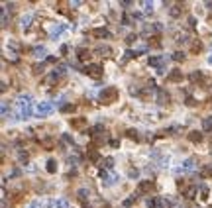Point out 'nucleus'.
I'll use <instances>...</instances> for the list:
<instances>
[{"mask_svg":"<svg viewBox=\"0 0 212 208\" xmlns=\"http://www.w3.org/2000/svg\"><path fill=\"white\" fill-rule=\"evenodd\" d=\"M118 98V88L116 87H106L104 90H100V102L102 104H112Z\"/></svg>","mask_w":212,"mask_h":208,"instance_id":"f257e3e1","label":"nucleus"},{"mask_svg":"<svg viewBox=\"0 0 212 208\" xmlns=\"http://www.w3.org/2000/svg\"><path fill=\"white\" fill-rule=\"evenodd\" d=\"M85 73H87L89 77H92V79H100L102 77V67L96 65V63H90V65H87Z\"/></svg>","mask_w":212,"mask_h":208,"instance_id":"f03ea898","label":"nucleus"},{"mask_svg":"<svg viewBox=\"0 0 212 208\" xmlns=\"http://www.w3.org/2000/svg\"><path fill=\"white\" fill-rule=\"evenodd\" d=\"M53 112V104L51 102H41L37 104V116H49Z\"/></svg>","mask_w":212,"mask_h":208,"instance_id":"7ed1b4c3","label":"nucleus"},{"mask_svg":"<svg viewBox=\"0 0 212 208\" xmlns=\"http://www.w3.org/2000/svg\"><path fill=\"white\" fill-rule=\"evenodd\" d=\"M69 126L73 130H85L87 128V118H71L69 120Z\"/></svg>","mask_w":212,"mask_h":208,"instance_id":"20e7f679","label":"nucleus"},{"mask_svg":"<svg viewBox=\"0 0 212 208\" xmlns=\"http://www.w3.org/2000/svg\"><path fill=\"white\" fill-rule=\"evenodd\" d=\"M153 190H155V185L151 181H142L137 185V192H153Z\"/></svg>","mask_w":212,"mask_h":208,"instance_id":"39448f33","label":"nucleus"},{"mask_svg":"<svg viewBox=\"0 0 212 208\" xmlns=\"http://www.w3.org/2000/svg\"><path fill=\"white\" fill-rule=\"evenodd\" d=\"M181 81H183V73H181V69H173V71L167 75V83H181Z\"/></svg>","mask_w":212,"mask_h":208,"instance_id":"423d86ee","label":"nucleus"},{"mask_svg":"<svg viewBox=\"0 0 212 208\" xmlns=\"http://www.w3.org/2000/svg\"><path fill=\"white\" fill-rule=\"evenodd\" d=\"M92 35L98 37V39H108V37H112L110 32H108L106 28H96V30H92Z\"/></svg>","mask_w":212,"mask_h":208,"instance_id":"0eeeda50","label":"nucleus"},{"mask_svg":"<svg viewBox=\"0 0 212 208\" xmlns=\"http://www.w3.org/2000/svg\"><path fill=\"white\" fill-rule=\"evenodd\" d=\"M169 98H171V96H169L167 90H163V88L157 90V102H159L161 106H163V104H169Z\"/></svg>","mask_w":212,"mask_h":208,"instance_id":"6e6552de","label":"nucleus"},{"mask_svg":"<svg viewBox=\"0 0 212 208\" xmlns=\"http://www.w3.org/2000/svg\"><path fill=\"white\" fill-rule=\"evenodd\" d=\"M189 81H190V83H194V85H202L200 81H206V77H204L202 73H198V71H194V73H190V75H189Z\"/></svg>","mask_w":212,"mask_h":208,"instance_id":"1a4fd4ad","label":"nucleus"},{"mask_svg":"<svg viewBox=\"0 0 212 208\" xmlns=\"http://www.w3.org/2000/svg\"><path fill=\"white\" fill-rule=\"evenodd\" d=\"M90 55H92V53H90L89 49H85V47L77 51V57L81 59V61H83V63H89V61H90Z\"/></svg>","mask_w":212,"mask_h":208,"instance_id":"9d476101","label":"nucleus"},{"mask_svg":"<svg viewBox=\"0 0 212 208\" xmlns=\"http://www.w3.org/2000/svg\"><path fill=\"white\" fill-rule=\"evenodd\" d=\"M96 53L100 55V57H110L112 55V47L110 45H98V47H96Z\"/></svg>","mask_w":212,"mask_h":208,"instance_id":"9b49d317","label":"nucleus"},{"mask_svg":"<svg viewBox=\"0 0 212 208\" xmlns=\"http://www.w3.org/2000/svg\"><path fill=\"white\" fill-rule=\"evenodd\" d=\"M77 198L83 202V204H89V190H87V188H79L77 190Z\"/></svg>","mask_w":212,"mask_h":208,"instance_id":"f8f14e48","label":"nucleus"},{"mask_svg":"<svg viewBox=\"0 0 212 208\" xmlns=\"http://www.w3.org/2000/svg\"><path fill=\"white\" fill-rule=\"evenodd\" d=\"M181 12H183V4H175V6L169 8V16H171V18H179Z\"/></svg>","mask_w":212,"mask_h":208,"instance_id":"ddd939ff","label":"nucleus"},{"mask_svg":"<svg viewBox=\"0 0 212 208\" xmlns=\"http://www.w3.org/2000/svg\"><path fill=\"white\" fill-rule=\"evenodd\" d=\"M189 142H192V143H198V142H202V133H200V131H196V130L189 131Z\"/></svg>","mask_w":212,"mask_h":208,"instance_id":"4468645a","label":"nucleus"},{"mask_svg":"<svg viewBox=\"0 0 212 208\" xmlns=\"http://www.w3.org/2000/svg\"><path fill=\"white\" fill-rule=\"evenodd\" d=\"M202 49H204V45H202L200 41H192V45H190V53L198 55V53H202Z\"/></svg>","mask_w":212,"mask_h":208,"instance_id":"2eb2a0df","label":"nucleus"},{"mask_svg":"<svg viewBox=\"0 0 212 208\" xmlns=\"http://www.w3.org/2000/svg\"><path fill=\"white\" fill-rule=\"evenodd\" d=\"M183 194H185V198H194V196H196V186L190 185L189 188H185V190H183Z\"/></svg>","mask_w":212,"mask_h":208,"instance_id":"dca6fc26","label":"nucleus"},{"mask_svg":"<svg viewBox=\"0 0 212 208\" xmlns=\"http://www.w3.org/2000/svg\"><path fill=\"white\" fill-rule=\"evenodd\" d=\"M47 173H51V175L57 173V161L55 159H49V161H47Z\"/></svg>","mask_w":212,"mask_h":208,"instance_id":"f3484780","label":"nucleus"},{"mask_svg":"<svg viewBox=\"0 0 212 208\" xmlns=\"http://www.w3.org/2000/svg\"><path fill=\"white\" fill-rule=\"evenodd\" d=\"M43 71H45V63H35L34 69H32V73H34V75H41Z\"/></svg>","mask_w":212,"mask_h":208,"instance_id":"a211bd4d","label":"nucleus"},{"mask_svg":"<svg viewBox=\"0 0 212 208\" xmlns=\"http://www.w3.org/2000/svg\"><path fill=\"white\" fill-rule=\"evenodd\" d=\"M32 53H34L35 57H45V47H43V45H37V47H34Z\"/></svg>","mask_w":212,"mask_h":208,"instance_id":"6ab92c4d","label":"nucleus"},{"mask_svg":"<svg viewBox=\"0 0 212 208\" xmlns=\"http://www.w3.org/2000/svg\"><path fill=\"white\" fill-rule=\"evenodd\" d=\"M202 130H206V131H212V116H208V118H204V122H202Z\"/></svg>","mask_w":212,"mask_h":208,"instance_id":"aec40b11","label":"nucleus"},{"mask_svg":"<svg viewBox=\"0 0 212 208\" xmlns=\"http://www.w3.org/2000/svg\"><path fill=\"white\" fill-rule=\"evenodd\" d=\"M173 206V200L169 198H159V208H171Z\"/></svg>","mask_w":212,"mask_h":208,"instance_id":"412c9836","label":"nucleus"},{"mask_svg":"<svg viewBox=\"0 0 212 208\" xmlns=\"http://www.w3.org/2000/svg\"><path fill=\"white\" fill-rule=\"evenodd\" d=\"M145 204H147V208H157L159 206V198H147Z\"/></svg>","mask_w":212,"mask_h":208,"instance_id":"4be33fe9","label":"nucleus"},{"mask_svg":"<svg viewBox=\"0 0 212 208\" xmlns=\"http://www.w3.org/2000/svg\"><path fill=\"white\" fill-rule=\"evenodd\" d=\"M126 133H128V138H130V140H134V142H140V133H137V130H128Z\"/></svg>","mask_w":212,"mask_h":208,"instance_id":"5701e85b","label":"nucleus"},{"mask_svg":"<svg viewBox=\"0 0 212 208\" xmlns=\"http://www.w3.org/2000/svg\"><path fill=\"white\" fill-rule=\"evenodd\" d=\"M71 112H75V104H65V106H61V114H71Z\"/></svg>","mask_w":212,"mask_h":208,"instance_id":"b1692460","label":"nucleus"},{"mask_svg":"<svg viewBox=\"0 0 212 208\" xmlns=\"http://www.w3.org/2000/svg\"><path fill=\"white\" fill-rule=\"evenodd\" d=\"M89 157L92 159V163L100 161V155H98V151H96V149H90V151H89Z\"/></svg>","mask_w":212,"mask_h":208,"instance_id":"393cba45","label":"nucleus"},{"mask_svg":"<svg viewBox=\"0 0 212 208\" xmlns=\"http://www.w3.org/2000/svg\"><path fill=\"white\" fill-rule=\"evenodd\" d=\"M55 208H67V200H63V198H59V200H53L51 202Z\"/></svg>","mask_w":212,"mask_h":208,"instance_id":"a878e982","label":"nucleus"},{"mask_svg":"<svg viewBox=\"0 0 212 208\" xmlns=\"http://www.w3.org/2000/svg\"><path fill=\"white\" fill-rule=\"evenodd\" d=\"M102 165H104L106 169H112V167H114V159H112V157H106V159H102Z\"/></svg>","mask_w":212,"mask_h":208,"instance_id":"bb28decb","label":"nucleus"},{"mask_svg":"<svg viewBox=\"0 0 212 208\" xmlns=\"http://www.w3.org/2000/svg\"><path fill=\"white\" fill-rule=\"evenodd\" d=\"M200 177H204V179L212 177V167H204V169L200 171Z\"/></svg>","mask_w":212,"mask_h":208,"instance_id":"cd10ccee","label":"nucleus"},{"mask_svg":"<svg viewBox=\"0 0 212 208\" xmlns=\"http://www.w3.org/2000/svg\"><path fill=\"white\" fill-rule=\"evenodd\" d=\"M55 81H57V75H55V73H51V75H47V77H45V83H47V85H55Z\"/></svg>","mask_w":212,"mask_h":208,"instance_id":"c85d7f7f","label":"nucleus"},{"mask_svg":"<svg viewBox=\"0 0 212 208\" xmlns=\"http://www.w3.org/2000/svg\"><path fill=\"white\" fill-rule=\"evenodd\" d=\"M43 147H45V149H53V147H55V140H51V138H49V140H45V142H43Z\"/></svg>","mask_w":212,"mask_h":208,"instance_id":"c756f323","label":"nucleus"},{"mask_svg":"<svg viewBox=\"0 0 212 208\" xmlns=\"http://www.w3.org/2000/svg\"><path fill=\"white\" fill-rule=\"evenodd\" d=\"M192 167H194V163H192V159H187V161H183V169H185V171H190Z\"/></svg>","mask_w":212,"mask_h":208,"instance_id":"7c9ffc66","label":"nucleus"},{"mask_svg":"<svg viewBox=\"0 0 212 208\" xmlns=\"http://www.w3.org/2000/svg\"><path fill=\"white\" fill-rule=\"evenodd\" d=\"M65 73H67V69H65V65H59V67L55 69V75H57V77H63Z\"/></svg>","mask_w":212,"mask_h":208,"instance_id":"2f4dec72","label":"nucleus"},{"mask_svg":"<svg viewBox=\"0 0 212 208\" xmlns=\"http://www.w3.org/2000/svg\"><path fill=\"white\" fill-rule=\"evenodd\" d=\"M135 196H137V194H134V196H132V198H126V200H124V204H122V206H124V208H130V206H132V204H134Z\"/></svg>","mask_w":212,"mask_h":208,"instance_id":"473e14b6","label":"nucleus"},{"mask_svg":"<svg viewBox=\"0 0 212 208\" xmlns=\"http://www.w3.org/2000/svg\"><path fill=\"white\" fill-rule=\"evenodd\" d=\"M173 59H175V61H185V53H183V51H175V53H173Z\"/></svg>","mask_w":212,"mask_h":208,"instance_id":"72a5a7b5","label":"nucleus"},{"mask_svg":"<svg viewBox=\"0 0 212 208\" xmlns=\"http://www.w3.org/2000/svg\"><path fill=\"white\" fill-rule=\"evenodd\" d=\"M63 142H67V143H71V145H75V140H73V136H69V133H63V138H61Z\"/></svg>","mask_w":212,"mask_h":208,"instance_id":"f704fd0d","label":"nucleus"},{"mask_svg":"<svg viewBox=\"0 0 212 208\" xmlns=\"http://www.w3.org/2000/svg\"><path fill=\"white\" fill-rule=\"evenodd\" d=\"M128 175H130V179H137V177H140V171H137V169H130Z\"/></svg>","mask_w":212,"mask_h":208,"instance_id":"c9c22d12","label":"nucleus"},{"mask_svg":"<svg viewBox=\"0 0 212 208\" xmlns=\"http://www.w3.org/2000/svg\"><path fill=\"white\" fill-rule=\"evenodd\" d=\"M200 196L204 198V200L208 198V188H206V186H204V185H200Z\"/></svg>","mask_w":212,"mask_h":208,"instance_id":"e433bc0d","label":"nucleus"},{"mask_svg":"<svg viewBox=\"0 0 212 208\" xmlns=\"http://www.w3.org/2000/svg\"><path fill=\"white\" fill-rule=\"evenodd\" d=\"M185 104H187V106H190V108H192V106H196V104H198V102H196V100H192V98H190V96H189V98L185 100Z\"/></svg>","mask_w":212,"mask_h":208,"instance_id":"4c0bfd02","label":"nucleus"},{"mask_svg":"<svg viewBox=\"0 0 212 208\" xmlns=\"http://www.w3.org/2000/svg\"><path fill=\"white\" fill-rule=\"evenodd\" d=\"M28 159H30V155L22 151V153H20V161H22V163H28Z\"/></svg>","mask_w":212,"mask_h":208,"instance_id":"58836bf2","label":"nucleus"},{"mask_svg":"<svg viewBox=\"0 0 212 208\" xmlns=\"http://www.w3.org/2000/svg\"><path fill=\"white\" fill-rule=\"evenodd\" d=\"M12 47V49H16V51H18V49H20V43H18V41H10V43H8Z\"/></svg>","mask_w":212,"mask_h":208,"instance_id":"ea45409f","label":"nucleus"},{"mask_svg":"<svg viewBox=\"0 0 212 208\" xmlns=\"http://www.w3.org/2000/svg\"><path fill=\"white\" fill-rule=\"evenodd\" d=\"M135 37H137V35H135V33H130V35H128V37H126V41H128V43H132V41H134Z\"/></svg>","mask_w":212,"mask_h":208,"instance_id":"a19ab883","label":"nucleus"},{"mask_svg":"<svg viewBox=\"0 0 212 208\" xmlns=\"http://www.w3.org/2000/svg\"><path fill=\"white\" fill-rule=\"evenodd\" d=\"M130 4H134V2H130V0H122V2H120V6H122V8H128Z\"/></svg>","mask_w":212,"mask_h":208,"instance_id":"79ce46f5","label":"nucleus"},{"mask_svg":"<svg viewBox=\"0 0 212 208\" xmlns=\"http://www.w3.org/2000/svg\"><path fill=\"white\" fill-rule=\"evenodd\" d=\"M69 53V45H61V55H67Z\"/></svg>","mask_w":212,"mask_h":208,"instance_id":"37998d69","label":"nucleus"},{"mask_svg":"<svg viewBox=\"0 0 212 208\" xmlns=\"http://www.w3.org/2000/svg\"><path fill=\"white\" fill-rule=\"evenodd\" d=\"M122 24H124V26L130 24V16H128V14H124V16H122Z\"/></svg>","mask_w":212,"mask_h":208,"instance_id":"c03bdc74","label":"nucleus"},{"mask_svg":"<svg viewBox=\"0 0 212 208\" xmlns=\"http://www.w3.org/2000/svg\"><path fill=\"white\" fill-rule=\"evenodd\" d=\"M142 16H144V14H142V12H132V18H135V20H140V18H142Z\"/></svg>","mask_w":212,"mask_h":208,"instance_id":"a18cd8bd","label":"nucleus"},{"mask_svg":"<svg viewBox=\"0 0 212 208\" xmlns=\"http://www.w3.org/2000/svg\"><path fill=\"white\" fill-rule=\"evenodd\" d=\"M144 4H145V10H147V12H151V10H153V6H151V2H144Z\"/></svg>","mask_w":212,"mask_h":208,"instance_id":"49530a36","label":"nucleus"},{"mask_svg":"<svg viewBox=\"0 0 212 208\" xmlns=\"http://www.w3.org/2000/svg\"><path fill=\"white\" fill-rule=\"evenodd\" d=\"M110 145H112V147H120V143L116 142V140H112V142H110Z\"/></svg>","mask_w":212,"mask_h":208,"instance_id":"de8ad7c7","label":"nucleus"},{"mask_svg":"<svg viewBox=\"0 0 212 208\" xmlns=\"http://www.w3.org/2000/svg\"><path fill=\"white\" fill-rule=\"evenodd\" d=\"M194 24H196V22H194V18H189V26H190V28H194Z\"/></svg>","mask_w":212,"mask_h":208,"instance_id":"09e8293b","label":"nucleus"},{"mask_svg":"<svg viewBox=\"0 0 212 208\" xmlns=\"http://www.w3.org/2000/svg\"><path fill=\"white\" fill-rule=\"evenodd\" d=\"M210 142H212V140H210Z\"/></svg>","mask_w":212,"mask_h":208,"instance_id":"8fccbe9b","label":"nucleus"}]
</instances>
